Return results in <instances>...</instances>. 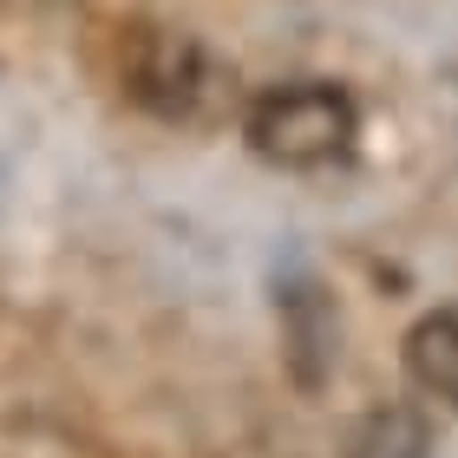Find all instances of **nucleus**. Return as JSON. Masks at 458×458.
Listing matches in <instances>:
<instances>
[{"label":"nucleus","mask_w":458,"mask_h":458,"mask_svg":"<svg viewBox=\"0 0 458 458\" xmlns=\"http://www.w3.org/2000/svg\"><path fill=\"white\" fill-rule=\"evenodd\" d=\"M353 138V112L335 86H282L262 92L256 112H249V144L268 164H288V171H315V164H335Z\"/></svg>","instance_id":"nucleus-1"},{"label":"nucleus","mask_w":458,"mask_h":458,"mask_svg":"<svg viewBox=\"0 0 458 458\" xmlns=\"http://www.w3.org/2000/svg\"><path fill=\"white\" fill-rule=\"evenodd\" d=\"M406 360H412V380L432 386V393H445V400L458 406V308H445V315H432V321L412 327Z\"/></svg>","instance_id":"nucleus-2"}]
</instances>
